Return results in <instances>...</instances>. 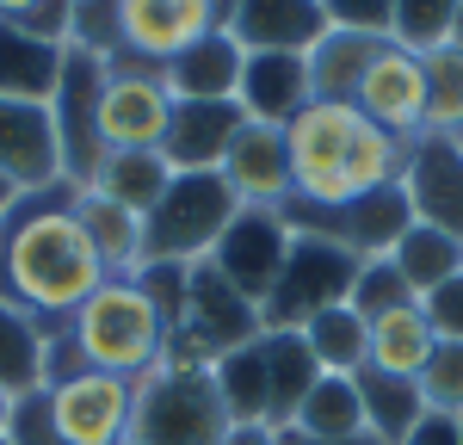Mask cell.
Listing matches in <instances>:
<instances>
[{
	"mask_svg": "<svg viewBox=\"0 0 463 445\" xmlns=\"http://www.w3.org/2000/svg\"><path fill=\"white\" fill-rule=\"evenodd\" d=\"M106 260L74 217V185L19 192L0 222V297L32 322L56 328L106 285Z\"/></svg>",
	"mask_w": 463,
	"mask_h": 445,
	"instance_id": "obj_1",
	"label": "cell"
},
{
	"mask_svg": "<svg viewBox=\"0 0 463 445\" xmlns=\"http://www.w3.org/2000/svg\"><path fill=\"white\" fill-rule=\"evenodd\" d=\"M62 334L74 340L87 371H111V377H130V383L148 365H161V353H167V322L137 279H106L62 322Z\"/></svg>",
	"mask_w": 463,
	"mask_h": 445,
	"instance_id": "obj_2",
	"label": "cell"
},
{
	"mask_svg": "<svg viewBox=\"0 0 463 445\" xmlns=\"http://www.w3.org/2000/svg\"><path fill=\"white\" fill-rule=\"evenodd\" d=\"M229 408L204 365H148L137 377L124 445H229Z\"/></svg>",
	"mask_w": 463,
	"mask_h": 445,
	"instance_id": "obj_3",
	"label": "cell"
},
{
	"mask_svg": "<svg viewBox=\"0 0 463 445\" xmlns=\"http://www.w3.org/2000/svg\"><path fill=\"white\" fill-rule=\"evenodd\" d=\"M364 111L353 99H316L285 124V155H290V204L303 211H346L358 204L353 185V137Z\"/></svg>",
	"mask_w": 463,
	"mask_h": 445,
	"instance_id": "obj_4",
	"label": "cell"
},
{
	"mask_svg": "<svg viewBox=\"0 0 463 445\" xmlns=\"http://www.w3.org/2000/svg\"><path fill=\"white\" fill-rule=\"evenodd\" d=\"M241 217V198L222 174H174L161 204L143 217V266H198L216 254L222 229Z\"/></svg>",
	"mask_w": 463,
	"mask_h": 445,
	"instance_id": "obj_5",
	"label": "cell"
},
{
	"mask_svg": "<svg viewBox=\"0 0 463 445\" xmlns=\"http://www.w3.org/2000/svg\"><path fill=\"white\" fill-rule=\"evenodd\" d=\"M260 334H266L260 328V309L216 272L211 260H198V266L185 272V303H179L174 328H167L161 365H204L211 371L222 353L248 346V340H260Z\"/></svg>",
	"mask_w": 463,
	"mask_h": 445,
	"instance_id": "obj_6",
	"label": "cell"
},
{
	"mask_svg": "<svg viewBox=\"0 0 463 445\" xmlns=\"http://www.w3.org/2000/svg\"><path fill=\"white\" fill-rule=\"evenodd\" d=\"M358 266H364V260H358L353 248H340L334 235H297V229H290L285 272H279L272 297L260 303V328L266 334H297L309 316L346 303Z\"/></svg>",
	"mask_w": 463,
	"mask_h": 445,
	"instance_id": "obj_7",
	"label": "cell"
},
{
	"mask_svg": "<svg viewBox=\"0 0 463 445\" xmlns=\"http://www.w3.org/2000/svg\"><path fill=\"white\" fill-rule=\"evenodd\" d=\"M99 93H106V56L69 43L62 50V74L50 93V118H56V143H62V180L87 185L106 161L99 143Z\"/></svg>",
	"mask_w": 463,
	"mask_h": 445,
	"instance_id": "obj_8",
	"label": "cell"
},
{
	"mask_svg": "<svg viewBox=\"0 0 463 445\" xmlns=\"http://www.w3.org/2000/svg\"><path fill=\"white\" fill-rule=\"evenodd\" d=\"M167 118H174V93H167L161 69L106 56V93H99V143H106V155L111 148H161Z\"/></svg>",
	"mask_w": 463,
	"mask_h": 445,
	"instance_id": "obj_9",
	"label": "cell"
},
{
	"mask_svg": "<svg viewBox=\"0 0 463 445\" xmlns=\"http://www.w3.org/2000/svg\"><path fill=\"white\" fill-rule=\"evenodd\" d=\"M43 402H50V421L69 445H124L137 383L111 377V371H74L62 383H43Z\"/></svg>",
	"mask_w": 463,
	"mask_h": 445,
	"instance_id": "obj_10",
	"label": "cell"
},
{
	"mask_svg": "<svg viewBox=\"0 0 463 445\" xmlns=\"http://www.w3.org/2000/svg\"><path fill=\"white\" fill-rule=\"evenodd\" d=\"M204 32H222L211 0H118V50L111 56L143 62V69H167Z\"/></svg>",
	"mask_w": 463,
	"mask_h": 445,
	"instance_id": "obj_11",
	"label": "cell"
},
{
	"mask_svg": "<svg viewBox=\"0 0 463 445\" xmlns=\"http://www.w3.org/2000/svg\"><path fill=\"white\" fill-rule=\"evenodd\" d=\"M353 106L364 111L377 130L402 137V143L427 137V69H420V56L402 50V43H383V50L371 56V69L358 74Z\"/></svg>",
	"mask_w": 463,
	"mask_h": 445,
	"instance_id": "obj_12",
	"label": "cell"
},
{
	"mask_svg": "<svg viewBox=\"0 0 463 445\" xmlns=\"http://www.w3.org/2000/svg\"><path fill=\"white\" fill-rule=\"evenodd\" d=\"M0 185L13 198L62 185V143H56L50 106H37V99H0Z\"/></svg>",
	"mask_w": 463,
	"mask_h": 445,
	"instance_id": "obj_13",
	"label": "cell"
},
{
	"mask_svg": "<svg viewBox=\"0 0 463 445\" xmlns=\"http://www.w3.org/2000/svg\"><path fill=\"white\" fill-rule=\"evenodd\" d=\"M285 254H290L285 217H279V211H241V217L222 229L211 266L260 309V303L272 297V285H279V272H285Z\"/></svg>",
	"mask_w": 463,
	"mask_h": 445,
	"instance_id": "obj_14",
	"label": "cell"
},
{
	"mask_svg": "<svg viewBox=\"0 0 463 445\" xmlns=\"http://www.w3.org/2000/svg\"><path fill=\"white\" fill-rule=\"evenodd\" d=\"M402 198L414 222L445 229L463 241V143L458 137H414L402 167Z\"/></svg>",
	"mask_w": 463,
	"mask_h": 445,
	"instance_id": "obj_15",
	"label": "cell"
},
{
	"mask_svg": "<svg viewBox=\"0 0 463 445\" xmlns=\"http://www.w3.org/2000/svg\"><path fill=\"white\" fill-rule=\"evenodd\" d=\"M222 185L241 198V211H279L290 198V155H285V130L279 124H241L235 143L222 155Z\"/></svg>",
	"mask_w": 463,
	"mask_h": 445,
	"instance_id": "obj_16",
	"label": "cell"
},
{
	"mask_svg": "<svg viewBox=\"0 0 463 445\" xmlns=\"http://www.w3.org/2000/svg\"><path fill=\"white\" fill-rule=\"evenodd\" d=\"M241 124H248V111L235 99H179L167 118V137H161V161L174 174H216Z\"/></svg>",
	"mask_w": 463,
	"mask_h": 445,
	"instance_id": "obj_17",
	"label": "cell"
},
{
	"mask_svg": "<svg viewBox=\"0 0 463 445\" xmlns=\"http://www.w3.org/2000/svg\"><path fill=\"white\" fill-rule=\"evenodd\" d=\"M235 106L248 111L253 124H279V130H285L297 111L316 106L309 56H285V50H248V62H241V87H235Z\"/></svg>",
	"mask_w": 463,
	"mask_h": 445,
	"instance_id": "obj_18",
	"label": "cell"
},
{
	"mask_svg": "<svg viewBox=\"0 0 463 445\" xmlns=\"http://www.w3.org/2000/svg\"><path fill=\"white\" fill-rule=\"evenodd\" d=\"M229 37L241 50H285V56H309L327 37V6L321 0H241Z\"/></svg>",
	"mask_w": 463,
	"mask_h": 445,
	"instance_id": "obj_19",
	"label": "cell"
},
{
	"mask_svg": "<svg viewBox=\"0 0 463 445\" xmlns=\"http://www.w3.org/2000/svg\"><path fill=\"white\" fill-rule=\"evenodd\" d=\"M241 62H248V50H241L229 32H204L198 43H185L174 62L161 69V80H167L174 106L179 99H235Z\"/></svg>",
	"mask_w": 463,
	"mask_h": 445,
	"instance_id": "obj_20",
	"label": "cell"
},
{
	"mask_svg": "<svg viewBox=\"0 0 463 445\" xmlns=\"http://www.w3.org/2000/svg\"><path fill=\"white\" fill-rule=\"evenodd\" d=\"M285 433L297 440H316V445H346V440H364V396H358V377H340V371H321L309 383V396L297 408Z\"/></svg>",
	"mask_w": 463,
	"mask_h": 445,
	"instance_id": "obj_21",
	"label": "cell"
},
{
	"mask_svg": "<svg viewBox=\"0 0 463 445\" xmlns=\"http://www.w3.org/2000/svg\"><path fill=\"white\" fill-rule=\"evenodd\" d=\"M74 217L87 229V241L99 248L111 279H137L143 272V217L137 211L111 204L106 192H93V185H74Z\"/></svg>",
	"mask_w": 463,
	"mask_h": 445,
	"instance_id": "obj_22",
	"label": "cell"
},
{
	"mask_svg": "<svg viewBox=\"0 0 463 445\" xmlns=\"http://www.w3.org/2000/svg\"><path fill=\"white\" fill-rule=\"evenodd\" d=\"M260 353H266V427L285 433L309 396V383L321 377V365L303 334H260Z\"/></svg>",
	"mask_w": 463,
	"mask_h": 445,
	"instance_id": "obj_23",
	"label": "cell"
},
{
	"mask_svg": "<svg viewBox=\"0 0 463 445\" xmlns=\"http://www.w3.org/2000/svg\"><path fill=\"white\" fill-rule=\"evenodd\" d=\"M62 50L69 43H50V37L19 32V25L0 19V99H37V106H50L56 74H62Z\"/></svg>",
	"mask_w": 463,
	"mask_h": 445,
	"instance_id": "obj_24",
	"label": "cell"
},
{
	"mask_svg": "<svg viewBox=\"0 0 463 445\" xmlns=\"http://www.w3.org/2000/svg\"><path fill=\"white\" fill-rule=\"evenodd\" d=\"M432 328L420 316V303H402L390 316H371V346H364V365L383 371V377H420L432 359Z\"/></svg>",
	"mask_w": 463,
	"mask_h": 445,
	"instance_id": "obj_25",
	"label": "cell"
},
{
	"mask_svg": "<svg viewBox=\"0 0 463 445\" xmlns=\"http://www.w3.org/2000/svg\"><path fill=\"white\" fill-rule=\"evenodd\" d=\"M87 185L106 192L111 204H124V211L148 217V211L161 204V192L174 185V167L161 161V148H111L106 161H99V174H93Z\"/></svg>",
	"mask_w": 463,
	"mask_h": 445,
	"instance_id": "obj_26",
	"label": "cell"
},
{
	"mask_svg": "<svg viewBox=\"0 0 463 445\" xmlns=\"http://www.w3.org/2000/svg\"><path fill=\"white\" fill-rule=\"evenodd\" d=\"M358 377V396H364V427H371V440L377 445H402L414 433V421L427 414L420 402V383L414 377H383V371H353Z\"/></svg>",
	"mask_w": 463,
	"mask_h": 445,
	"instance_id": "obj_27",
	"label": "cell"
},
{
	"mask_svg": "<svg viewBox=\"0 0 463 445\" xmlns=\"http://www.w3.org/2000/svg\"><path fill=\"white\" fill-rule=\"evenodd\" d=\"M390 266L408 279V291H414V297H427L432 285H445V279H458V272H463V241H458V235H445V229H427V222H408L402 241L390 248Z\"/></svg>",
	"mask_w": 463,
	"mask_h": 445,
	"instance_id": "obj_28",
	"label": "cell"
},
{
	"mask_svg": "<svg viewBox=\"0 0 463 445\" xmlns=\"http://www.w3.org/2000/svg\"><path fill=\"white\" fill-rule=\"evenodd\" d=\"M383 43H390V37H364V32H340V25H327V37L309 50L316 99H353L358 74L371 69V56H377Z\"/></svg>",
	"mask_w": 463,
	"mask_h": 445,
	"instance_id": "obj_29",
	"label": "cell"
},
{
	"mask_svg": "<svg viewBox=\"0 0 463 445\" xmlns=\"http://www.w3.org/2000/svg\"><path fill=\"white\" fill-rule=\"evenodd\" d=\"M303 340H309V353H316L321 371H340V377H353L364 371V346H371V322L358 316L353 303H334V309H321L303 322Z\"/></svg>",
	"mask_w": 463,
	"mask_h": 445,
	"instance_id": "obj_30",
	"label": "cell"
},
{
	"mask_svg": "<svg viewBox=\"0 0 463 445\" xmlns=\"http://www.w3.org/2000/svg\"><path fill=\"white\" fill-rule=\"evenodd\" d=\"M211 377L222 390V408H229L235 427H266V353H260V340L222 353L211 365Z\"/></svg>",
	"mask_w": 463,
	"mask_h": 445,
	"instance_id": "obj_31",
	"label": "cell"
},
{
	"mask_svg": "<svg viewBox=\"0 0 463 445\" xmlns=\"http://www.w3.org/2000/svg\"><path fill=\"white\" fill-rule=\"evenodd\" d=\"M0 383L13 396L43 390V322H32L25 309H13L0 297Z\"/></svg>",
	"mask_w": 463,
	"mask_h": 445,
	"instance_id": "obj_32",
	"label": "cell"
},
{
	"mask_svg": "<svg viewBox=\"0 0 463 445\" xmlns=\"http://www.w3.org/2000/svg\"><path fill=\"white\" fill-rule=\"evenodd\" d=\"M458 25H463V0H395L390 43L414 50V56H432V50L458 43Z\"/></svg>",
	"mask_w": 463,
	"mask_h": 445,
	"instance_id": "obj_33",
	"label": "cell"
},
{
	"mask_svg": "<svg viewBox=\"0 0 463 445\" xmlns=\"http://www.w3.org/2000/svg\"><path fill=\"white\" fill-rule=\"evenodd\" d=\"M420 69H427V137L463 143V43L420 56Z\"/></svg>",
	"mask_w": 463,
	"mask_h": 445,
	"instance_id": "obj_34",
	"label": "cell"
},
{
	"mask_svg": "<svg viewBox=\"0 0 463 445\" xmlns=\"http://www.w3.org/2000/svg\"><path fill=\"white\" fill-rule=\"evenodd\" d=\"M414 383H420V402H427L432 414L463 421V340H439L427 371H420Z\"/></svg>",
	"mask_w": 463,
	"mask_h": 445,
	"instance_id": "obj_35",
	"label": "cell"
},
{
	"mask_svg": "<svg viewBox=\"0 0 463 445\" xmlns=\"http://www.w3.org/2000/svg\"><path fill=\"white\" fill-rule=\"evenodd\" d=\"M346 303H353L358 316L371 322V316H390V309H402V303H420V297L408 291V279H402V272L390 266V254H383V260H364V266H358L353 297H346Z\"/></svg>",
	"mask_w": 463,
	"mask_h": 445,
	"instance_id": "obj_36",
	"label": "cell"
},
{
	"mask_svg": "<svg viewBox=\"0 0 463 445\" xmlns=\"http://www.w3.org/2000/svg\"><path fill=\"white\" fill-rule=\"evenodd\" d=\"M0 19H6V25H19V32L50 37V43H69L74 0H0Z\"/></svg>",
	"mask_w": 463,
	"mask_h": 445,
	"instance_id": "obj_37",
	"label": "cell"
},
{
	"mask_svg": "<svg viewBox=\"0 0 463 445\" xmlns=\"http://www.w3.org/2000/svg\"><path fill=\"white\" fill-rule=\"evenodd\" d=\"M6 440H13V445H69L62 433H56V421H50V402H43V390H25V396L13 402Z\"/></svg>",
	"mask_w": 463,
	"mask_h": 445,
	"instance_id": "obj_38",
	"label": "cell"
},
{
	"mask_svg": "<svg viewBox=\"0 0 463 445\" xmlns=\"http://www.w3.org/2000/svg\"><path fill=\"white\" fill-rule=\"evenodd\" d=\"M327 6V25L340 32H364V37H390L395 0H321Z\"/></svg>",
	"mask_w": 463,
	"mask_h": 445,
	"instance_id": "obj_39",
	"label": "cell"
},
{
	"mask_svg": "<svg viewBox=\"0 0 463 445\" xmlns=\"http://www.w3.org/2000/svg\"><path fill=\"white\" fill-rule=\"evenodd\" d=\"M420 316H427L432 340H463V272L420 297Z\"/></svg>",
	"mask_w": 463,
	"mask_h": 445,
	"instance_id": "obj_40",
	"label": "cell"
},
{
	"mask_svg": "<svg viewBox=\"0 0 463 445\" xmlns=\"http://www.w3.org/2000/svg\"><path fill=\"white\" fill-rule=\"evenodd\" d=\"M402 445H463V421H451V414H420V421H414V433H408V440Z\"/></svg>",
	"mask_w": 463,
	"mask_h": 445,
	"instance_id": "obj_41",
	"label": "cell"
},
{
	"mask_svg": "<svg viewBox=\"0 0 463 445\" xmlns=\"http://www.w3.org/2000/svg\"><path fill=\"white\" fill-rule=\"evenodd\" d=\"M13 402H19V396H13V390L0 383V433H6V421H13Z\"/></svg>",
	"mask_w": 463,
	"mask_h": 445,
	"instance_id": "obj_42",
	"label": "cell"
},
{
	"mask_svg": "<svg viewBox=\"0 0 463 445\" xmlns=\"http://www.w3.org/2000/svg\"><path fill=\"white\" fill-rule=\"evenodd\" d=\"M279 445H316V440H297V433H279ZM346 445H377V440L364 433V440H346Z\"/></svg>",
	"mask_w": 463,
	"mask_h": 445,
	"instance_id": "obj_43",
	"label": "cell"
},
{
	"mask_svg": "<svg viewBox=\"0 0 463 445\" xmlns=\"http://www.w3.org/2000/svg\"><path fill=\"white\" fill-rule=\"evenodd\" d=\"M6 204H13V198H0V222H6Z\"/></svg>",
	"mask_w": 463,
	"mask_h": 445,
	"instance_id": "obj_44",
	"label": "cell"
},
{
	"mask_svg": "<svg viewBox=\"0 0 463 445\" xmlns=\"http://www.w3.org/2000/svg\"><path fill=\"white\" fill-rule=\"evenodd\" d=\"M0 198H13V192H6V185H0Z\"/></svg>",
	"mask_w": 463,
	"mask_h": 445,
	"instance_id": "obj_45",
	"label": "cell"
},
{
	"mask_svg": "<svg viewBox=\"0 0 463 445\" xmlns=\"http://www.w3.org/2000/svg\"><path fill=\"white\" fill-rule=\"evenodd\" d=\"M0 445H13V440H6V433H0Z\"/></svg>",
	"mask_w": 463,
	"mask_h": 445,
	"instance_id": "obj_46",
	"label": "cell"
},
{
	"mask_svg": "<svg viewBox=\"0 0 463 445\" xmlns=\"http://www.w3.org/2000/svg\"><path fill=\"white\" fill-rule=\"evenodd\" d=\"M458 43H463V25H458Z\"/></svg>",
	"mask_w": 463,
	"mask_h": 445,
	"instance_id": "obj_47",
	"label": "cell"
}]
</instances>
